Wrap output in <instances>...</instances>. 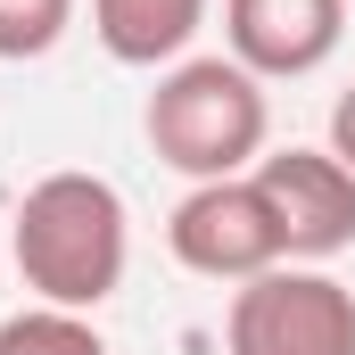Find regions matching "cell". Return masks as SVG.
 <instances>
[{"label":"cell","mask_w":355,"mask_h":355,"mask_svg":"<svg viewBox=\"0 0 355 355\" xmlns=\"http://www.w3.org/2000/svg\"><path fill=\"white\" fill-rule=\"evenodd\" d=\"M8 257L17 281L33 289V306H67V314H99L124 265H132V215H124V190L107 174H42L17 198V223H8Z\"/></svg>","instance_id":"1"},{"label":"cell","mask_w":355,"mask_h":355,"mask_svg":"<svg viewBox=\"0 0 355 355\" xmlns=\"http://www.w3.org/2000/svg\"><path fill=\"white\" fill-rule=\"evenodd\" d=\"M141 132H149L157 166H174L190 182H232L265 157L272 99L232 50L223 58H174L141 107Z\"/></svg>","instance_id":"2"},{"label":"cell","mask_w":355,"mask_h":355,"mask_svg":"<svg viewBox=\"0 0 355 355\" xmlns=\"http://www.w3.org/2000/svg\"><path fill=\"white\" fill-rule=\"evenodd\" d=\"M232 355H355V289L331 265H272L232 289Z\"/></svg>","instance_id":"3"},{"label":"cell","mask_w":355,"mask_h":355,"mask_svg":"<svg viewBox=\"0 0 355 355\" xmlns=\"http://www.w3.org/2000/svg\"><path fill=\"white\" fill-rule=\"evenodd\" d=\"M166 248H174V265L198 272V281H257V272L289 265V257H281V223H272L257 174L190 182V198L166 215Z\"/></svg>","instance_id":"4"},{"label":"cell","mask_w":355,"mask_h":355,"mask_svg":"<svg viewBox=\"0 0 355 355\" xmlns=\"http://www.w3.org/2000/svg\"><path fill=\"white\" fill-rule=\"evenodd\" d=\"M248 174H257L272 223H281L289 265H331L355 248V174L331 149H265Z\"/></svg>","instance_id":"5"},{"label":"cell","mask_w":355,"mask_h":355,"mask_svg":"<svg viewBox=\"0 0 355 355\" xmlns=\"http://www.w3.org/2000/svg\"><path fill=\"white\" fill-rule=\"evenodd\" d=\"M347 0H223V50L257 83H297L339 58Z\"/></svg>","instance_id":"6"},{"label":"cell","mask_w":355,"mask_h":355,"mask_svg":"<svg viewBox=\"0 0 355 355\" xmlns=\"http://www.w3.org/2000/svg\"><path fill=\"white\" fill-rule=\"evenodd\" d=\"M207 8L215 0H91V33L116 67H157L166 75L174 58H190Z\"/></svg>","instance_id":"7"},{"label":"cell","mask_w":355,"mask_h":355,"mask_svg":"<svg viewBox=\"0 0 355 355\" xmlns=\"http://www.w3.org/2000/svg\"><path fill=\"white\" fill-rule=\"evenodd\" d=\"M0 355H107L99 322L91 314H67V306H17L0 322Z\"/></svg>","instance_id":"8"},{"label":"cell","mask_w":355,"mask_h":355,"mask_svg":"<svg viewBox=\"0 0 355 355\" xmlns=\"http://www.w3.org/2000/svg\"><path fill=\"white\" fill-rule=\"evenodd\" d=\"M75 25V0H0V58H50Z\"/></svg>","instance_id":"9"},{"label":"cell","mask_w":355,"mask_h":355,"mask_svg":"<svg viewBox=\"0 0 355 355\" xmlns=\"http://www.w3.org/2000/svg\"><path fill=\"white\" fill-rule=\"evenodd\" d=\"M331 157L355 174V83L339 91V107H331Z\"/></svg>","instance_id":"10"}]
</instances>
